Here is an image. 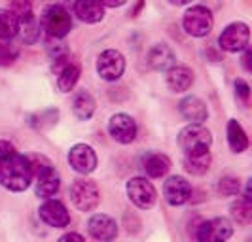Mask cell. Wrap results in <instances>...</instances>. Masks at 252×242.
Returning <instances> with one entry per match:
<instances>
[{"instance_id":"obj_15","label":"cell","mask_w":252,"mask_h":242,"mask_svg":"<svg viewBox=\"0 0 252 242\" xmlns=\"http://www.w3.org/2000/svg\"><path fill=\"white\" fill-rule=\"evenodd\" d=\"M88 231L95 241H112L118 235V223L106 214H95L89 217Z\"/></svg>"},{"instance_id":"obj_12","label":"cell","mask_w":252,"mask_h":242,"mask_svg":"<svg viewBox=\"0 0 252 242\" xmlns=\"http://www.w3.org/2000/svg\"><path fill=\"white\" fill-rule=\"evenodd\" d=\"M68 163L78 174H91L97 166V153L88 144H74L68 152Z\"/></svg>"},{"instance_id":"obj_6","label":"cell","mask_w":252,"mask_h":242,"mask_svg":"<svg viewBox=\"0 0 252 242\" xmlns=\"http://www.w3.org/2000/svg\"><path fill=\"white\" fill-rule=\"evenodd\" d=\"M70 199L78 210L82 212H91L97 208L99 199H101V193L95 182H91L88 178H80L74 180L72 186H70Z\"/></svg>"},{"instance_id":"obj_22","label":"cell","mask_w":252,"mask_h":242,"mask_svg":"<svg viewBox=\"0 0 252 242\" xmlns=\"http://www.w3.org/2000/svg\"><path fill=\"white\" fill-rule=\"evenodd\" d=\"M227 144L233 153H243L249 148V136H247L245 129L241 127L239 121H235V119L227 121Z\"/></svg>"},{"instance_id":"obj_1","label":"cell","mask_w":252,"mask_h":242,"mask_svg":"<svg viewBox=\"0 0 252 242\" xmlns=\"http://www.w3.org/2000/svg\"><path fill=\"white\" fill-rule=\"evenodd\" d=\"M32 182V170L29 157L15 152L4 159H0V186L8 191L21 193Z\"/></svg>"},{"instance_id":"obj_35","label":"cell","mask_w":252,"mask_h":242,"mask_svg":"<svg viewBox=\"0 0 252 242\" xmlns=\"http://www.w3.org/2000/svg\"><path fill=\"white\" fill-rule=\"evenodd\" d=\"M189 2L191 0H169V4H173V6H186Z\"/></svg>"},{"instance_id":"obj_19","label":"cell","mask_w":252,"mask_h":242,"mask_svg":"<svg viewBox=\"0 0 252 242\" xmlns=\"http://www.w3.org/2000/svg\"><path fill=\"white\" fill-rule=\"evenodd\" d=\"M36 178V195L38 197H44V199H50L55 193L59 191L61 188V178L57 174V170L53 168V165L44 168L42 172L34 174Z\"/></svg>"},{"instance_id":"obj_11","label":"cell","mask_w":252,"mask_h":242,"mask_svg":"<svg viewBox=\"0 0 252 242\" xmlns=\"http://www.w3.org/2000/svg\"><path fill=\"white\" fill-rule=\"evenodd\" d=\"M137 123L129 114H114L108 121V133L120 144H131L137 138Z\"/></svg>"},{"instance_id":"obj_14","label":"cell","mask_w":252,"mask_h":242,"mask_svg":"<svg viewBox=\"0 0 252 242\" xmlns=\"http://www.w3.org/2000/svg\"><path fill=\"white\" fill-rule=\"evenodd\" d=\"M163 197L171 206H182L191 197V186L182 176H171L163 184Z\"/></svg>"},{"instance_id":"obj_26","label":"cell","mask_w":252,"mask_h":242,"mask_svg":"<svg viewBox=\"0 0 252 242\" xmlns=\"http://www.w3.org/2000/svg\"><path fill=\"white\" fill-rule=\"evenodd\" d=\"M231 217L239 223V225H249L252 221V203L251 197L243 195L235 203L231 204Z\"/></svg>"},{"instance_id":"obj_29","label":"cell","mask_w":252,"mask_h":242,"mask_svg":"<svg viewBox=\"0 0 252 242\" xmlns=\"http://www.w3.org/2000/svg\"><path fill=\"white\" fill-rule=\"evenodd\" d=\"M239 191H241L239 178H233V176H224V178H220V182H218V193H220V195L231 197V195H239Z\"/></svg>"},{"instance_id":"obj_25","label":"cell","mask_w":252,"mask_h":242,"mask_svg":"<svg viewBox=\"0 0 252 242\" xmlns=\"http://www.w3.org/2000/svg\"><path fill=\"white\" fill-rule=\"evenodd\" d=\"M184 166L186 170L195 174V176H201L209 170L211 166V152H201V153H191L184 157Z\"/></svg>"},{"instance_id":"obj_23","label":"cell","mask_w":252,"mask_h":242,"mask_svg":"<svg viewBox=\"0 0 252 242\" xmlns=\"http://www.w3.org/2000/svg\"><path fill=\"white\" fill-rule=\"evenodd\" d=\"M72 110L78 119H89L93 112H95V99L89 91L82 89L74 95V101H72Z\"/></svg>"},{"instance_id":"obj_34","label":"cell","mask_w":252,"mask_h":242,"mask_svg":"<svg viewBox=\"0 0 252 242\" xmlns=\"http://www.w3.org/2000/svg\"><path fill=\"white\" fill-rule=\"evenodd\" d=\"M61 241H84V237L82 235H76V233H68V235H64L61 237Z\"/></svg>"},{"instance_id":"obj_3","label":"cell","mask_w":252,"mask_h":242,"mask_svg":"<svg viewBox=\"0 0 252 242\" xmlns=\"http://www.w3.org/2000/svg\"><path fill=\"white\" fill-rule=\"evenodd\" d=\"M70 28H72V17L63 6L53 4V6H48L44 10V13H42V30H46V34L50 38H64L70 32Z\"/></svg>"},{"instance_id":"obj_2","label":"cell","mask_w":252,"mask_h":242,"mask_svg":"<svg viewBox=\"0 0 252 242\" xmlns=\"http://www.w3.org/2000/svg\"><path fill=\"white\" fill-rule=\"evenodd\" d=\"M211 144H213V134L209 129L203 127L201 123H189L188 127H184L178 134V146L182 148V152L186 155L209 152Z\"/></svg>"},{"instance_id":"obj_9","label":"cell","mask_w":252,"mask_h":242,"mask_svg":"<svg viewBox=\"0 0 252 242\" xmlns=\"http://www.w3.org/2000/svg\"><path fill=\"white\" fill-rule=\"evenodd\" d=\"M126 59L118 50H106L97 57V72L104 81H116L124 76Z\"/></svg>"},{"instance_id":"obj_13","label":"cell","mask_w":252,"mask_h":242,"mask_svg":"<svg viewBox=\"0 0 252 242\" xmlns=\"http://www.w3.org/2000/svg\"><path fill=\"white\" fill-rule=\"evenodd\" d=\"M38 214L44 223H48L50 227H55V229H63L70 223V214H68L66 206L61 201H55L51 197L40 206Z\"/></svg>"},{"instance_id":"obj_24","label":"cell","mask_w":252,"mask_h":242,"mask_svg":"<svg viewBox=\"0 0 252 242\" xmlns=\"http://www.w3.org/2000/svg\"><path fill=\"white\" fill-rule=\"evenodd\" d=\"M19 32V19L10 8H0V40H13Z\"/></svg>"},{"instance_id":"obj_27","label":"cell","mask_w":252,"mask_h":242,"mask_svg":"<svg viewBox=\"0 0 252 242\" xmlns=\"http://www.w3.org/2000/svg\"><path fill=\"white\" fill-rule=\"evenodd\" d=\"M10 10L17 15L19 23H25V21L34 17L32 2H31V0H10Z\"/></svg>"},{"instance_id":"obj_17","label":"cell","mask_w":252,"mask_h":242,"mask_svg":"<svg viewBox=\"0 0 252 242\" xmlns=\"http://www.w3.org/2000/svg\"><path fill=\"white\" fill-rule=\"evenodd\" d=\"M178 110H180V114L182 117L189 121V123H203V121H207V117H209V110H207V104L199 99V97H186V99H182L180 104H178Z\"/></svg>"},{"instance_id":"obj_4","label":"cell","mask_w":252,"mask_h":242,"mask_svg":"<svg viewBox=\"0 0 252 242\" xmlns=\"http://www.w3.org/2000/svg\"><path fill=\"white\" fill-rule=\"evenodd\" d=\"M53 72L57 76V87L63 93H70L80 80V63L66 51L53 59Z\"/></svg>"},{"instance_id":"obj_28","label":"cell","mask_w":252,"mask_h":242,"mask_svg":"<svg viewBox=\"0 0 252 242\" xmlns=\"http://www.w3.org/2000/svg\"><path fill=\"white\" fill-rule=\"evenodd\" d=\"M19 51L15 46L10 44V40H0V66H10L17 59Z\"/></svg>"},{"instance_id":"obj_33","label":"cell","mask_w":252,"mask_h":242,"mask_svg":"<svg viewBox=\"0 0 252 242\" xmlns=\"http://www.w3.org/2000/svg\"><path fill=\"white\" fill-rule=\"evenodd\" d=\"M245 57H243V64H245V68H247V70H249V72H251V50H249V48H245Z\"/></svg>"},{"instance_id":"obj_31","label":"cell","mask_w":252,"mask_h":242,"mask_svg":"<svg viewBox=\"0 0 252 242\" xmlns=\"http://www.w3.org/2000/svg\"><path fill=\"white\" fill-rule=\"evenodd\" d=\"M12 153H15L13 144H10L8 140H0V159L8 157V155H12Z\"/></svg>"},{"instance_id":"obj_8","label":"cell","mask_w":252,"mask_h":242,"mask_svg":"<svg viewBox=\"0 0 252 242\" xmlns=\"http://www.w3.org/2000/svg\"><path fill=\"white\" fill-rule=\"evenodd\" d=\"M249 38H251L249 25L241 23V21H235V23H229L222 30V34L218 38V44L227 53H239L245 48H249Z\"/></svg>"},{"instance_id":"obj_18","label":"cell","mask_w":252,"mask_h":242,"mask_svg":"<svg viewBox=\"0 0 252 242\" xmlns=\"http://www.w3.org/2000/svg\"><path fill=\"white\" fill-rule=\"evenodd\" d=\"M191 83H193V72L188 66L175 63L167 70V85H169L171 91L184 93V91H188L191 87Z\"/></svg>"},{"instance_id":"obj_32","label":"cell","mask_w":252,"mask_h":242,"mask_svg":"<svg viewBox=\"0 0 252 242\" xmlns=\"http://www.w3.org/2000/svg\"><path fill=\"white\" fill-rule=\"evenodd\" d=\"M104 8H120V6H124L127 0H99Z\"/></svg>"},{"instance_id":"obj_16","label":"cell","mask_w":252,"mask_h":242,"mask_svg":"<svg viewBox=\"0 0 252 242\" xmlns=\"http://www.w3.org/2000/svg\"><path fill=\"white\" fill-rule=\"evenodd\" d=\"M74 15L88 25H95L104 19V6L99 0H74Z\"/></svg>"},{"instance_id":"obj_10","label":"cell","mask_w":252,"mask_h":242,"mask_svg":"<svg viewBox=\"0 0 252 242\" xmlns=\"http://www.w3.org/2000/svg\"><path fill=\"white\" fill-rule=\"evenodd\" d=\"M233 235V225L226 217H213L203 221L197 229V239L201 242H224Z\"/></svg>"},{"instance_id":"obj_7","label":"cell","mask_w":252,"mask_h":242,"mask_svg":"<svg viewBox=\"0 0 252 242\" xmlns=\"http://www.w3.org/2000/svg\"><path fill=\"white\" fill-rule=\"evenodd\" d=\"M126 189L129 201L140 210H150L158 201V191H156L154 184L146 178H140V176L131 178L127 182Z\"/></svg>"},{"instance_id":"obj_20","label":"cell","mask_w":252,"mask_h":242,"mask_svg":"<svg viewBox=\"0 0 252 242\" xmlns=\"http://www.w3.org/2000/svg\"><path fill=\"white\" fill-rule=\"evenodd\" d=\"M175 63H177L175 51L171 50L167 44H156L148 51V64L158 72H167Z\"/></svg>"},{"instance_id":"obj_21","label":"cell","mask_w":252,"mask_h":242,"mask_svg":"<svg viewBox=\"0 0 252 242\" xmlns=\"http://www.w3.org/2000/svg\"><path fill=\"white\" fill-rule=\"evenodd\" d=\"M142 166H144V172L150 178H161L171 168V159L163 153H150V155L144 157Z\"/></svg>"},{"instance_id":"obj_30","label":"cell","mask_w":252,"mask_h":242,"mask_svg":"<svg viewBox=\"0 0 252 242\" xmlns=\"http://www.w3.org/2000/svg\"><path fill=\"white\" fill-rule=\"evenodd\" d=\"M235 91H237V95H239L243 101L249 102V97H251V87H249V83H247V81L237 80V81H235Z\"/></svg>"},{"instance_id":"obj_5","label":"cell","mask_w":252,"mask_h":242,"mask_svg":"<svg viewBox=\"0 0 252 242\" xmlns=\"http://www.w3.org/2000/svg\"><path fill=\"white\" fill-rule=\"evenodd\" d=\"M182 27H184V30L188 32L189 36L203 38L215 27L213 12L209 8H205V6H191L189 10H186L184 17H182Z\"/></svg>"}]
</instances>
